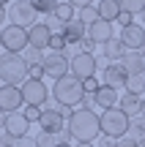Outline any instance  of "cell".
<instances>
[{
  "label": "cell",
  "mask_w": 145,
  "mask_h": 147,
  "mask_svg": "<svg viewBox=\"0 0 145 147\" xmlns=\"http://www.w3.org/2000/svg\"><path fill=\"white\" fill-rule=\"evenodd\" d=\"M140 52H142V57H145V47H142V49H140Z\"/></svg>",
  "instance_id": "816d5d0a"
},
{
  "label": "cell",
  "mask_w": 145,
  "mask_h": 147,
  "mask_svg": "<svg viewBox=\"0 0 145 147\" xmlns=\"http://www.w3.org/2000/svg\"><path fill=\"white\" fill-rule=\"evenodd\" d=\"M0 57H3V55H0Z\"/></svg>",
  "instance_id": "11a10c76"
},
{
  "label": "cell",
  "mask_w": 145,
  "mask_h": 147,
  "mask_svg": "<svg viewBox=\"0 0 145 147\" xmlns=\"http://www.w3.org/2000/svg\"><path fill=\"white\" fill-rule=\"evenodd\" d=\"M44 71H47L49 79H60L66 76V74L71 71V60L66 52H49L47 57H44Z\"/></svg>",
  "instance_id": "9c48e42d"
},
{
  "label": "cell",
  "mask_w": 145,
  "mask_h": 147,
  "mask_svg": "<svg viewBox=\"0 0 145 147\" xmlns=\"http://www.w3.org/2000/svg\"><path fill=\"white\" fill-rule=\"evenodd\" d=\"M118 101H120L118 90L110 87V84H101V87L96 90V106H101L104 112H107V109H115V106H118Z\"/></svg>",
  "instance_id": "2e32d148"
},
{
  "label": "cell",
  "mask_w": 145,
  "mask_h": 147,
  "mask_svg": "<svg viewBox=\"0 0 145 147\" xmlns=\"http://www.w3.org/2000/svg\"><path fill=\"white\" fill-rule=\"evenodd\" d=\"M85 36H88V25H82L80 19H71L69 25L63 27V38H66L69 44H80Z\"/></svg>",
  "instance_id": "d6986e66"
},
{
  "label": "cell",
  "mask_w": 145,
  "mask_h": 147,
  "mask_svg": "<svg viewBox=\"0 0 145 147\" xmlns=\"http://www.w3.org/2000/svg\"><path fill=\"white\" fill-rule=\"evenodd\" d=\"M96 71H99V65H96V55H88V52H77V55H71V74H74L77 79H91V76H96Z\"/></svg>",
  "instance_id": "ba28073f"
},
{
  "label": "cell",
  "mask_w": 145,
  "mask_h": 147,
  "mask_svg": "<svg viewBox=\"0 0 145 147\" xmlns=\"http://www.w3.org/2000/svg\"><path fill=\"white\" fill-rule=\"evenodd\" d=\"M36 16H38V11L33 8L30 0H14L8 5V22L11 25H19V27L36 25Z\"/></svg>",
  "instance_id": "8992f818"
},
{
  "label": "cell",
  "mask_w": 145,
  "mask_h": 147,
  "mask_svg": "<svg viewBox=\"0 0 145 147\" xmlns=\"http://www.w3.org/2000/svg\"><path fill=\"white\" fill-rule=\"evenodd\" d=\"M115 147H140V142H134V139L123 136V139H118V144H115Z\"/></svg>",
  "instance_id": "ab89813d"
},
{
  "label": "cell",
  "mask_w": 145,
  "mask_h": 147,
  "mask_svg": "<svg viewBox=\"0 0 145 147\" xmlns=\"http://www.w3.org/2000/svg\"><path fill=\"white\" fill-rule=\"evenodd\" d=\"M33 8L38 11V14H52L55 8H58V0H30Z\"/></svg>",
  "instance_id": "83f0119b"
},
{
  "label": "cell",
  "mask_w": 145,
  "mask_h": 147,
  "mask_svg": "<svg viewBox=\"0 0 145 147\" xmlns=\"http://www.w3.org/2000/svg\"><path fill=\"white\" fill-rule=\"evenodd\" d=\"M126 93H134V95H140V98H142V93H145V76H142V74L126 79Z\"/></svg>",
  "instance_id": "cb8c5ba5"
},
{
  "label": "cell",
  "mask_w": 145,
  "mask_h": 147,
  "mask_svg": "<svg viewBox=\"0 0 145 147\" xmlns=\"http://www.w3.org/2000/svg\"><path fill=\"white\" fill-rule=\"evenodd\" d=\"M16 142H19L16 136H11V134H3V147H16Z\"/></svg>",
  "instance_id": "60d3db41"
},
{
  "label": "cell",
  "mask_w": 145,
  "mask_h": 147,
  "mask_svg": "<svg viewBox=\"0 0 145 147\" xmlns=\"http://www.w3.org/2000/svg\"><path fill=\"white\" fill-rule=\"evenodd\" d=\"M126 52H129V49L123 47V41H120V38H110V41L104 44V57H107L110 63H120Z\"/></svg>",
  "instance_id": "ffe728a7"
},
{
  "label": "cell",
  "mask_w": 145,
  "mask_h": 147,
  "mask_svg": "<svg viewBox=\"0 0 145 147\" xmlns=\"http://www.w3.org/2000/svg\"><path fill=\"white\" fill-rule=\"evenodd\" d=\"M85 95V87H82V79H77L74 74H66V76L55 79V87H52V98L63 106H74L82 101Z\"/></svg>",
  "instance_id": "3957f363"
},
{
  "label": "cell",
  "mask_w": 145,
  "mask_h": 147,
  "mask_svg": "<svg viewBox=\"0 0 145 147\" xmlns=\"http://www.w3.org/2000/svg\"><path fill=\"white\" fill-rule=\"evenodd\" d=\"M80 106H82V109H93V106H96V95H93V93H85V95H82V101H80Z\"/></svg>",
  "instance_id": "8d00e7d4"
},
{
  "label": "cell",
  "mask_w": 145,
  "mask_h": 147,
  "mask_svg": "<svg viewBox=\"0 0 145 147\" xmlns=\"http://www.w3.org/2000/svg\"><path fill=\"white\" fill-rule=\"evenodd\" d=\"M22 57L27 60V65H38V63H44V57H47V55H44V49H36V47H27Z\"/></svg>",
  "instance_id": "4316f807"
},
{
  "label": "cell",
  "mask_w": 145,
  "mask_h": 147,
  "mask_svg": "<svg viewBox=\"0 0 145 147\" xmlns=\"http://www.w3.org/2000/svg\"><path fill=\"white\" fill-rule=\"evenodd\" d=\"M22 95H25V104H30V106L49 104V90L44 84V79H25L22 82Z\"/></svg>",
  "instance_id": "52a82bcc"
},
{
  "label": "cell",
  "mask_w": 145,
  "mask_h": 147,
  "mask_svg": "<svg viewBox=\"0 0 145 147\" xmlns=\"http://www.w3.org/2000/svg\"><path fill=\"white\" fill-rule=\"evenodd\" d=\"M44 25H47V27H49V30H52V33H63L66 22H60V19H58V16H55V14H47V22H44Z\"/></svg>",
  "instance_id": "4dcf8cb0"
},
{
  "label": "cell",
  "mask_w": 145,
  "mask_h": 147,
  "mask_svg": "<svg viewBox=\"0 0 145 147\" xmlns=\"http://www.w3.org/2000/svg\"><path fill=\"white\" fill-rule=\"evenodd\" d=\"M44 76H47V71H44V63L30 65V76H27V79H44Z\"/></svg>",
  "instance_id": "e575fe53"
},
{
  "label": "cell",
  "mask_w": 145,
  "mask_h": 147,
  "mask_svg": "<svg viewBox=\"0 0 145 147\" xmlns=\"http://www.w3.org/2000/svg\"><path fill=\"white\" fill-rule=\"evenodd\" d=\"M5 134H11V136H16V139L30 134V120L25 117V112H11V115L5 117Z\"/></svg>",
  "instance_id": "7c38bea8"
},
{
  "label": "cell",
  "mask_w": 145,
  "mask_h": 147,
  "mask_svg": "<svg viewBox=\"0 0 145 147\" xmlns=\"http://www.w3.org/2000/svg\"><path fill=\"white\" fill-rule=\"evenodd\" d=\"M118 106L131 117V120L142 115V98H140V95H134V93H123V95H120V101H118Z\"/></svg>",
  "instance_id": "ac0fdd59"
},
{
  "label": "cell",
  "mask_w": 145,
  "mask_h": 147,
  "mask_svg": "<svg viewBox=\"0 0 145 147\" xmlns=\"http://www.w3.org/2000/svg\"><path fill=\"white\" fill-rule=\"evenodd\" d=\"M129 139H134V142H145V117H134L129 125V134H126Z\"/></svg>",
  "instance_id": "7402d4cb"
},
{
  "label": "cell",
  "mask_w": 145,
  "mask_h": 147,
  "mask_svg": "<svg viewBox=\"0 0 145 147\" xmlns=\"http://www.w3.org/2000/svg\"><path fill=\"white\" fill-rule=\"evenodd\" d=\"M16 147H38V142H36V136H22L16 142Z\"/></svg>",
  "instance_id": "f35d334b"
},
{
  "label": "cell",
  "mask_w": 145,
  "mask_h": 147,
  "mask_svg": "<svg viewBox=\"0 0 145 147\" xmlns=\"http://www.w3.org/2000/svg\"><path fill=\"white\" fill-rule=\"evenodd\" d=\"M0 47H3V30H0Z\"/></svg>",
  "instance_id": "c3c4849f"
},
{
  "label": "cell",
  "mask_w": 145,
  "mask_h": 147,
  "mask_svg": "<svg viewBox=\"0 0 145 147\" xmlns=\"http://www.w3.org/2000/svg\"><path fill=\"white\" fill-rule=\"evenodd\" d=\"M140 147H145V142H140Z\"/></svg>",
  "instance_id": "db71d44e"
},
{
  "label": "cell",
  "mask_w": 145,
  "mask_h": 147,
  "mask_svg": "<svg viewBox=\"0 0 145 147\" xmlns=\"http://www.w3.org/2000/svg\"><path fill=\"white\" fill-rule=\"evenodd\" d=\"M74 147H93V142H77Z\"/></svg>",
  "instance_id": "f6af8a7d"
},
{
  "label": "cell",
  "mask_w": 145,
  "mask_h": 147,
  "mask_svg": "<svg viewBox=\"0 0 145 147\" xmlns=\"http://www.w3.org/2000/svg\"><path fill=\"white\" fill-rule=\"evenodd\" d=\"M5 3H11V0H0V5H5Z\"/></svg>",
  "instance_id": "f907efd6"
},
{
  "label": "cell",
  "mask_w": 145,
  "mask_h": 147,
  "mask_svg": "<svg viewBox=\"0 0 145 147\" xmlns=\"http://www.w3.org/2000/svg\"><path fill=\"white\" fill-rule=\"evenodd\" d=\"M5 16H8V11H5V5H0V30H3V25H5Z\"/></svg>",
  "instance_id": "7bdbcfd3"
},
{
  "label": "cell",
  "mask_w": 145,
  "mask_h": 147,
  "mask_svg": "<svg viewBox=\"0 0 145 147\" xmlns=\"http://www.w3.org/2000/svg\"><path fill=\"white\" fill-rule=\"evenodd\" d=\"M77 19H80L82 25H88V27H91L93 22H99V19H101V16H99V5H85V8H80Z\"/></svg>",
  "instance_id": "603a6c76"
},
{
  "label": "cell",
  "mask_w": 145,
  "mask_h": 147,
  "mask_svg": "<svg viewBox=\"0 0 145 147\" xmlns=\"http://www.w3.org/2000/svg\"><path fill=\"white\" fill-rule=\"evenodd\" d=\"M69 41L63 38V33H52V41H49V52H66Z\"/></svg>",
  "instance_id": "f1b7e54d"
},
{
  "label": "cell",
  "mask_w": 145,
  "mask_h": 147,
  "mask_svg": "<svg viewBox=\"0 0 145 147\" xmlns=\"http://www.w3.org/2000/svg\"><path fill=\"white\" fill-rule=\"evenodd\" d=\"M25 104V95H22V87L16 84H3L0 87V112H19V106Z\"/></svg>",
  "instance_id": "30bf717a"
},
{
  "label": "cell",
  "mask_w": 145,
  "mask_h": 147,
  "mask_svg": "<svg viewBox=\"0 0 145 147\" xmlns=\"http://www.w3.org/2000/svg\"><path fill=\"white\" fill-rule=\"evenodd\" d=\"M82 87H85V93H93V95H96V90L101 87V84L96 82V76H91V79H85V82H82Z\"/></svg>",
  "instance_id": "d590c367"
},
{
  "label": "cell",
  "mask_w": 145,
  "mask_h": 147,
  "mask_svg": "<svg viewBox=\"0 0 145 147\" xmlns=\"http://www.w3.org/2000/svg\"><path fill=\"white\" fill-rule=\"evenodd\" d=\"M41 106H30V104H27L25 106V117H27V120H30V123H38V120H41Z\"/></svg>",
  "instance_id": "1f68e13d"
},
{
  "label": "cell",
  "mask_w": 145,
  "mask_h": 147,
  "mask_svg": "<svg viewBox=\"0 0 145 147\" xmlns=\"http://www.w3.org/2000/svg\"><path fill=\"white\" fill-rule=\"evenodd\" d=\"M118 3H120V11H129L131 16L145 11V0H118Z\"/></svg>",
  "instance_id": "484cf974"
},
{
  "label": "cell",
  "mask_w": 145,
  "mask_h": 147,
  "mask_svg": "<svg viewBox=\"0 0 145 147\" xmlns=\"http://www.w3.org/2000/svg\"><path fill=\"white\" fill-rule=\"evenodd\" d=\"M27 76H30V65H27V60L22 55L5 52L0 57V82L3 84H16L19 87Z\"/></svg>",
  "instance_id": "7a4b0ae2"
},
{
  "label": "cell",
  "mask_w": 145,
  "mask_h": 147,
  "mask_svg": "<svg viewBox=\"0 0 145 147\" xmlns=\"http://www.w3.org/2000/svg\"><path fill=\"white\" fill-rule=\"evenodd\" d=\"M140 19H142V27H145V11H142V14H140Z\"/></svg>",
  "instance_id": "7dc6e473"
},
{
  "label": "cell",
  "mask_w": 145,
  "mask_h": 147,
  "mask_svg": "<svg viewBox=\"0 0 145 147\" xmlns=\"http://www.w3.org/2000/svg\"><path fill=\"white\" fill-rule=\"evenodd\" d=\"M36 142H38V147H58V139H55V134H47V131L38 134Z\"/></svg>",
  "instance_id": "f546056e"
},
{
  "label": "cell",
  "mask_w": 145,
  "mask_h": 147,
  "mask_svg": "<svg viewBox=\"0 0 145 147\" xmlns=\"http://www.w3.org/2000/svg\"><path fill=\"white\" fill-rule=\"evenodd\" d=\"M118 14H120V3L118 0H101V3H99V16H101L104 22H112L115 25Z\"/></svg>",
  "instance_id": "44dd1931"
},
{
  "label": "cell",
  "mask_w": 145,
  "mask_h": 147,
  "mask_svg": "<svg viewBox=\"0 0 145 147\" xmlns=\"http://www.w3.org/2000/svg\"><path fill=\"white\" fill-rule=\"evenodd\" d=\"M120 41H123L126 49H131V52H140L145 47V27L142 25H129L123 27V33H120Z\"/></svg>",
  "instance_id": "8fae6325"
},
{
  "label": "cell",
  "mask_w": 145,
  "mask_h": 147,
  "mask_svg": "<svg viewBox=\"0 0 145 147\" xmlns=\"http://www.w3.org/2000/svg\"><path fill=\"white\" fill-rule=\"evenodd\" d=\"M120 65L126 68V74L129 76H137V74H145V57H142V52H126L123 55V60H120Z\"/></svg>",
  "instance_id": "e0dca14e"
},
{
  "label": "cell",
  "mask_w": 145,
  "mask_h": 147,
  "mask_svg": "<svg viewBox=\"0 0 145 147\" xmlns=\"http://www.w3.org/2000/svg\"><path fill=\"white\" fill-rule=\"evenodd\" d=\"M69 134L77 139V142H93V139L101 136V115H96L93 109H77L71 112L69 123H66Z\"/></svg>",
  "instance_id": "6da1fadb"
},
{
  "label": "cell",
  "mask_w": 145,
  "mask_h": 147,
  "mask_svg": "<svg viewBox=\"0 0 145 147\" xmlns=\"http://www.w3.org/2000/svg\"><path fill=\"white\" fill-rule=\"evenodd\" d=\"M96 47H99V44L93 41V38H88V36L80 41V52H88V55H93V49H96Z\"/></svg>",
  "instance_id": "d6a6232c"
},
{
  "label": "cell",
  "mask_w": 145,
  "mask_h": 147,
  "mask_svg": "<svg viewBox=\"0 0 145 147\" xmlns=\"http://www.w3.org/2000/svg\"><path fill=\"white\" fill-rule=\"evenodd\" d=\"M129 125H131V117L126 115L120 106L107 109L101 115V134H107V136H112V139H123L126 134H129Z\"/></svg>",
  "instance_id": "277c9868"
},
{
  "label": "cell",
  "mask_w": 145,
  "mask_h": 147,
  "mask_svg": "<svg viewBox=\"0 0 145 147\" xmlns=\"http://www.w3.org/2000/svg\"><path fill=\"white\" fill-rule=\"evenodd\" d=\"M88 38H93L96 44H107L110 38H115L112 36V22H104V19H99V22H93L91 27H88Z\"/></svg>",
  "instance_id": "9a60e30c"
},
{
  "label": "cell",
  "mask_w": 145,
  "mask_h": 147,
  "mask_svg": "<svg viewBox=\"0 0 145 147\" xmlns=\"http://www.w3.org/2000/svg\"><path fill=\"white\" fill-rule=\"evenodd\" d=\"M5 117H8V115H5V112H0V131H5Z\"/></svg>",
  "instance_id": "ee69618b"
},
{
  "label": "cell",
  "mask_w": 145,
  "mask_h": 147,
  "mask_svg": "<svg viewBox=\"0 0 145 147\" xmlns=\"http://www.w3.org/2000/svg\"><path fill=\"white\" fill-rule=\"evenodd\" d=\"M0 147H3V131H0Z\"/></svg>",
  "instance_id": "681fc988"
},
{
  "label": "cell",
  "mask_w": 145,
  "mask_h": 147,
  "mask_svg": "<svg viewBox=\"0 0 145 147\" xmlns=\"http://www.w3.org/2000/svg\"><path fill=\"white\" fill-rule=\"evenodd\" d=\"M140 117H145V95H142V115Z\"/></svg>",
  "instance_id": "bcb514c9"
},
{
  "label": "cell",
  "mask_w": 145,
  "mask_h": 147,
  "mask_svg": "<svg viewBox=\"0 0 145 147\" xmlns=\"http://www.w3.org/2000/svg\"><path fill=\"white\" fill-rule=\"evenodd\" d=\"M142 76H145V74H142Z\"/></svg>",
  "instance_id": "9f6ffc18"
},
{
  "label": "cell",
  "mask_w": 145,
  "mask_h": 147,
  "mask_svg": "<svg viewBox=\"0 0 145 147\" xmlns=\"http://www.w3.org/2000/svg\"><path fill=\"white\" fill-rule=\"evenodd\" d=\"M58 147H71V144H58Z\"/></svg>",
  "instance_id": "f5cc1de1"
},
{
  "label": "cell",
  "mask_w": 145,
  "mask_h": 147,
  "mask_svg": "<svg viewBox=\"0 0 145 147\" xmlns=\"http://www.w3.org/2000/svg\"><path fill=\"white\" fill-rule=\"evenodd\" d=\"M27 41L36 49H49V41H52V30H49L44 22H36V25L27 27Z\"/></svg>",
  "instance_id": "4fadbf2b"
},
{
  "label": "cell",
  "mask_w": 145,
  "mask_h": 147,
  "mask_svg": "<svg viewBox=\"0 0 145 147\" xmlns=\"http://www.w3.org/2000/svg\"><path fill=\"white\" fill-rule=\"evenodd\" d=\"M115 144H118V139L107 136V134H101V136H99V147H115Z\"/></svg>",
  "instance_id": "74e56055"
},
{
  "label": "cell",
  "mask_w": 145,
  "mask_h": 147,
  "mask_svg": "<svg viewBox=\"0 0 145 147\" xmlns=\"http://www.w3.org/2000/svg\"><path fill=\"white\" fill-rule=\"evenodd\" d=\"M3 47L5 52H25L27 47H30V41H27V27H19V25H5L3 27Z\"/></svg>",
  "instance_id": "5b68a950"
},
{
  "label": "cell",
  "mask_w": 145,
  "mask_h": 147,
  "mask_svg": "<svg viewBox=\"0 0 145 147\" xmlns=\"http://www.w3.org/2000/svg\"><path fill=\"white\" fill-rule=\"evenodd\" d=\"M52 14L58 16L60 22H66V25H69L71 19H77V16H74V5H71V3H58V8H55Z\"/></svg>",
  "instance_id": "d4e9b609"
},
{
  "label": "cell",
  "mask_w": 145,
  "mask_h": 147,
  "mask_svg": "<svg viewBox=\"0 0 145 147\" xmlns=\"http://www.w3.org/2000/svg\"><path fill=\"white\" fill-rule=\"evenodd\" d=\"M69 3L74 5L77 11H80V8H85V5H93V0H69Z\"/></svg>",
  "instance_id": "b9f144b4"
},
{
  "label": "cell",
  "mask_w": 145,
  "mask_h": 147,
  "mask_svg": "<svg viewBox=\"0 0 145 147\" xmlns=\"http://www.w3.org/2000/svg\"><path fill=\"white\" fill-rule=\"evenodd\" d=\"M126 79H129V74L120 63H110V68L104 71V84H110L115 90H126Z\"/></svg>",
  "instance_id": "5bb4252c"
},
{
  "label": "cell",
  "mask_w": 145,
  "mask_h": 147,
  "mask_svg": "<svg viewBox=\"0 0 145 147\" xmlns=\"http://www.w3.org/2000/svg\"><path fill=\"white\" fill-rule=\"evenodd\" d=\"M115 22H118L120 27H129V25H134V16H131L129 11H120V14H118V19H115Z\"/></svg>",
  "instance_id": "836d02e7"
}]
</instances>
